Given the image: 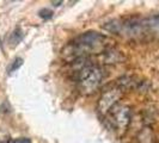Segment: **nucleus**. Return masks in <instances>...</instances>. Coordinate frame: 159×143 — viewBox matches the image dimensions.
Listing matches in <instances>:
<instances>
[{"instance_id":"9","label":"nucleus","mask_w":159,"mask_h":143,"mask_svg":"<svg viewBox=\"0 0 159 143\" xmlns=\"http://www.w3.org/2000/svg\"><path fill=\"white\" fill-rule=\"evenodd\" d=\"M22 64H23V58H20V57H17L15 58V61L11 63V66L7 68V72L11 74V73H13V72H16L18 68H20L22 67Z\"/></svg>"},{"instance_id":"6","label":"nucleus","mask_w":159,"mask_h":143,"mask_svg":"<svg viewBox=\"0 0 159 143\" xmlns=\"http://www.w3.org/2000/svg\"><path fill=\"white\" fill-rule=\"evenodd\" d=\"M103 55V62L105 64H115L119 63L120 61H122V54L120 53L117 49L115 48H108L107 50H104L102 53Z\"/></svg>"},{"instance_id":"1","label":"nucleus","mask_w":159,"mask_h":143,"mask_svg":"<svg viewBox=\"0 0 159 143\" xmlns=\"http://www.w3.org/2000/svg\"><path fill=\"white\" fill-rule=\"evenodd\" d=\"M103 29L132 40L157 38L159 37V15L114 19L103 24Z\"/></svg>"},{"instance_id":"2","label":"nucleus","mask_w":159,"mask_h":143,"mask_svg":"<svg viewBox=\"0 0 159 143\" xmlns=\"http://www.w3.org/2000/svg\"><path fill=\"white\" fill-rule=\"evenodd\" d=\"M109 46V40L99 32L89 31L79 35L61 50V57L67 62H74L92 54H102Z\"/></svg>"},{"instance_id":"8","label":"nucleus","mask_w":159,"mask_h":143,"mask_svg":"<svg viewBox=\"0 0 159 143\" xmlns=\"http://www.w3.org/2000/svg\"><path fill=\"white\" fill-rule=\"evenodd\" d=\"M22 40H23V33L20 31V29H16L15 31L11 33V36H10V41L12 43V46L18 44Z\"/></svg>"},{"instance_id":"5","label":"nucleus","mask_w":159,"mask_h":143,"mask_svg":"<svg viewBox=\"0 0 159 143\" xmlns=\"http://www.w3.org/2000/svg\"><path fill=\"white\" fill-rule=\"evenodd\" d=\"M122 94H123V91L117 87L116 85H112V87L105 89L98 99V104H97L98 113L101 116L105 117L111 111L112 107L119 104Z\"/></svg>"},{"instance_id":"13","label":"nucleus","mask_w":159,"mask_h":143,"mask_svg":"<svg viewBox=\"0 0 159 143\" xmlns=\"http://www.w3.org/2000/svg\"><path fill=\"white\" fill-rule=\"evenodd\" d=\"M10 142V140H7V141H2V140H0V143H8Z\"/></svg>"},{"instance_id":"3","label":"nucleus","mask_w":159,"mask_h":143,"mask_svg":"<svg viewBox=\"0 0 159 143\" xmlns=\"http://www.w3.org/2000/svg\"><path fill=\"white\" fill-rule=\"evenodd\" d=\"M103 69L98 66L90 64L77 74L78 89L83 95H91L101 86L103 80Z\"/></svg>"},{"instance_id":"4","label":"nucleus","mask_w":159,"mask_h":143,"mask_svg":"<svg viewBox=\"0 0 159 143\" xmlns=\"http://www.w3.org/2000/svg\"><path fill=\"white\" fill-rule=\"evenodd\" d=\"M105 117L108 118V122L110 123L112 129L121 136L127 131L128 127L130 124L132 110L128 105L117 104L116 106L112 107L111 111L109 112Z\"/></svg>"},{"instance_id":"7","label":"nucleus","mask_w":159,"mask_h":143,"mask_svg":"<svg viewBox=\"0 0 159 143\" xmlns=\"http://www.w3.org/2000/svg\"><path fill=\"white\" fill-rule=\"evenodd\" d=\"M138 143H153V134L152 131L146 128L138 136Z\"/></svg>"},{"instance_id":"11","label":"nucleus","mask_w":159,"mask_h":143,"mask_svg":"<svg viewBox=\"0 0 159 143\" xmlns=\"http://www.w3.org/2000/svg\"><path fill=\"white\" fill-rule=\"evenodd\" d=\"M8 143H31V141L29 140V138H17V140H15V141H11L10 140V142Z\"/></svg>"},{"instance_id":"10","label":"nucleus","mask_w":159,"mask_h":143,"mask_svg":"<svg viewBox=\"0 0 159 143\" xmlns=\"http://www.w3.org/2000/svg\"><path fill=\"white\" fill-rule=\"evenodd\" d=\"M53 11H50V10H48V8H42L40 12H39V16L41 18H43V19H50L52 17H53Z\"/></svg>"},{"instance_id":"12","label":"nucleus","mask_w":159,"mask_h":143,"mask_svg":"<svg viewBox=\"0 0 159 143\" xmlns=\"http://www.w3.org/2000/svg\"><path fill=\"white\" fill-rule=\"evenodd\" d=\"M52 4H54V6H60V4H62V1H52Z\"/></svg>"}]
</instances>
